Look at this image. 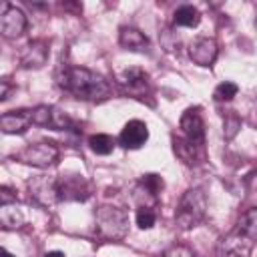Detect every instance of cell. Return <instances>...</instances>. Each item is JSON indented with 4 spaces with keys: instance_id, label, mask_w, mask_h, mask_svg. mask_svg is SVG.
Here are the masks:
<instances>
[{
    "instance_id": "d4e9b609",
    "label": "cell",
    "mask_w": 257,
    "mask_h": 257,
    "mask_svg": "<svg viewBox=\"0 0 257 257\" xmlns=\"http://www.w3.org/2000/svg\"><path fill=\"white\" fill-rule=\"evenodd\" d=\"M239 128H241V120H239V116H237L235 112L227 114V116H225V137H227V139H233V137L237 135Z\"/></svg>"
},
{
    "instance_id": "4316f807",
    "label": "cell",
    "mask_w": 257,
    "mask_h": 257,
    "mask_svg": "<svg viewBox=\"0 0 257 257\" xmlns=\"http://www.w3.org/2000/svg\"><path fill=\"white\" fill-rule=\"evenodd\" d=\"M10 203H16V193L8 187H0V207H6Z\"/></svg>"
},
{
    "instance_id": "3957f363",
    "label": "cell",
    "mask_w": 257,
    "mask_h": 257,
    "mask_svg": "<svg viewBox=\"0 0 257 257\" xmlns=\"http://www.w3.org/2000/svg\"><path fill=\"white\" fill-rule=\"evenodd\" d=\"M96 233L106 241H120L128 233V213L114 205H102L96 211Z\"/></svg>"
},
{
    "instance_id": "484cf974",
    "label": "cell",
    "mask_w": 257,
    "mask_h": 257,
    "mask_svg": "<svg viewBox=\"0 0 257 257\" xmlns=\"http://www.w3.org/2000/svg\"><path fill=\"white\" fill-rule=\"evenodd\" d=\"M163 257H195V253H193V249H189L187 245H171V247L163 253Z\"/></svg>"
},
{
    "instance_id": "30bf717a",
    "label": "cell",
    "mask_w": 257,
    "mask_h": 257,
    "mask_svg": "<svg viewBox=\"0 0 257 257\" xmlns=\"http://www.w3.org/2000/svg\"><path fill=\"white\" fill-rule=\"evenodd\" d=\"M28 191L30 197L40 203V205H52L58 201V191H56V179L54 177H34L28 181Z\"/></svg>"
},
{
    "instance_id": "7c38bea8",
    "label": "cell",
    "mask_w": 257,
    "mask_h": 257,
    "mask_svg": "<svg viewBox=\"0 0 257 257\" xmlns=\"http://www.w3.org/2000/svg\"><path fill=\"white\" fill-rule=\"evenodd\" d=\"M147 141H149V126H147V122H143V120H139V118L128 120V122L122 126L120 135H118V143H120L124 149H131V151L141 149Z\"/></svg>"
},
{
    "instance_id": "d6986e66",
    "label": "cell",
    "mask_w": 257,
    "mask_h": 257,
    "mask_svg": "<svg viewBox=\"0 0 257 257\" xmlns=\"http://www.w3.org/2000/svg\"><path fill=\"white\" fill-rule=\"evenodd\" d=\"M173 22L177 26H187V28H195L199 22H201V12L191 6V4H183L175 10L173 14Z\"/></svg>"
},
{
    "instance_id": "ba28073f",
    "label": "cell",
    "mask_w": 257,
    "mask_h": 257,
    "mask_svg": "<svg viewBox=\"0 0 257 257\" xmlns=\"http://www.w3.org/2000/svg\"><path fill=\"white\" fill-rule=\"evenodd\" d=\"M26 26H28L26 14L12 4H4L0 16V34L4 38H18L24 34Z\"/></svg>"
},
{
    "instance_id": "277c9868",
    "label": "cell",
    "mask_w": 257,
    "mask_h": 257,
    "mask_svg": "<svg viewBox=\"0 0 257 257\" xmlns=\"http://www.w3.org/2000/svg\"><path fill=\"white\" fill-rule=\"evenodd\" d=\"M58 155H60V151L54 143L40 141V143L24 147L20 153H16L14 159L24 163V165H32V167H38V169H48L58 161Z\"/></svg>"
},
{
    "instance_id": "f546056e",
    "label": "cell",
    "mask_w": 257,
    "mask_h": 257,
    "mask_svg": "<svg viewBox=\"0 0 257 257\" xmlns=\"http://www.w3.org/2000/svg\"><path fill=\"white\" fill-rule=\"evenodd\" d=\"M4 257H14V255H12V253H8V251L4 249Z\"/></svg>"
},
{
    "instance_id": "9c48e42d",
    "label": "cell",
    "mask_w": 257,
    "mask_h": 257,
    "mask_svg": "<svg viewBox=\"0 0 257 257\" xmlns=\"http://www.w3.org/2000/svg\"><path fill=\"white\" fill-rule=\"evenodd\" d=\"M253 241L243 237L239 231L225 235L217 245V257H249Z\"/></svg>"
},
{
    "instance_id": "44dd1931",
    "label": "cell",
    "mask_w": 257,
    "mask_h": 257,
    "mask_svg": "<svg viewBox=\"0 0 257 257\" xmlns=\"http://www.w3.org/2000/svg\"><path fill=\"white\" fill-rule=\"evenodd\" d=\"M163 187H165V183H163L161 175H155V173L145 175V177L141 179V183H139V189L145 191V193L151 195V197H157V195L163 191Z\"/></svg>"
},
{
    "instance_id": "4dcf8cb0",
    "label": "cell",
    "mask_w": 257,
    "mask_h": 257,
    "mask_svg": "<svg viewBox=\"0 0 257 257\" xmlns=\"http://www.w3.org/2000/svg\"><path fill=\"white\" fill-rule=\"evenodd\" d=\"M255 26H257V20H255Z\"/></svg>"
},
{
    "instance_id": "2e32d148",
    "label": "cell",
    "mask_w": 257,
    "mask_h": 257,
    "mask_svg": "<svg viewBox=\"0 0 257 257\" xmlns=\"http://www.w3.org/2000/svg\"><path fill=\"white\" fill-rule=\"evenodd\" d=\"M173 149H175V155H177L183 163H187V165L199 163V161H203V157H205V151H203V149H197L195 145H191V143L185 141L183 137H177V139H175Z\"/></svg>"
},
{
    "instance_id": "4fadbf2b",
    "label": "cell",
    "mask_w": 257,
    "mask_h": 257,
    "mask_svg": "<svg viewBox=\"0 0 257 257\" xmlns=\"http://www.w3.org/2000/svg\"><path fill=\"white\" fill-rule=\"evenodd\" d=\"M219 54V46L213 38H195L189 44V56L199 66H211Z\"/></svg>"
},
{
    "instance_id": "83f0119b",
    "label": "cell",
    "mask_w": 257,
    "mask_h": 257,
    "mask_svg": "<svg viewBox=\"0 0 257 257\" xmlns=\"http://www.w3.org/2000/svg\"><path fill=\"white\" fill-rule=\"evenodd\" d=\"M8 90H10V86H8V80H2V92H0V100H2V102L8 98Z\"/></svg>"
},
{
    "instance_id": "603a6c76",
    "label": "cell",
    "mask_w": 257,
    "mask_h": 257,
    "mask_svg": "<svg viewBox=\"0 0 257 257\" xmlns=\"http://www.w3.org/2000/svg\"><path fill=\"white\" fill-rule=\"evenodd\" d=\"M135 219H137V225H139L141 229H151V227L155 225V221H157L155 207H139Z\"/></svg>"
},
{
    "instance_id": "f1b7e54d",
    "label": "cell",
    "mask_w": 257,
    "mask_h": 257,
    "mask_svg": "<svg viewBox=\"0 0 257 257\" xmlns=\"http://www.w3.org/2000/svg\"><path fill=\"white\" fill-rule=\"evenodd\" d=\"M44 257H64V253H62V251H50V253H46Z\"/></svg>"
},
{
    "instance_id": "5b68a950",
    "label": "cell",
    "mask_w": 257,
    "mask_h": 257,
    "mask_svg": "<svg viewBox=\"0 0 257 257\" xmlns=\"http://www.w3.org/2000/svg\"><path fill=\"white\" fill-rule=\"evenodd\" d=\"M179 128H181V137L185 141H189L191 145H195L197 149L205 151V120L199 112V108L191 106L181 114L179 120Z\"/></svg>"
},
{
    "instance_id": "8fae6325",
    "label": "cell",
    "mask_w": 257,
    "mask_h": 257,
    "mask_svg": "<svg viewBox=\"0 0 257 257\" xmlns=\"http://www.w3.org/2000/svg\"><path fill=\"white\" fill-rule=\"evenodd\" d=\"M48 42L46 40H32L28 42L22 52H20V64L22 68H28V70H36V68H42L48 60Z\"/></svg>"
},
{
    "instance_id": "6da1fadb",
    "label": "cell",
    "mask_w": 257,
    "mask_h": 257,
    "mask_svg": "<svg viewBox=\"0 0 257 257\" xmlns=\"http://www.w3.org/2000/svg\"><path fill=\"white\" fill-rule=\"evenodd\" d=\"M56 82L62 90L70 92L78 100L100 102L110 94L108 80L84 66H60V70L56 72Z\"/></svg>"
},
{
    "instance_id": "7402d4cb",
    "label": "cell",
    "mask_w": 257,
    "mask_h": 257,
    "mask_svg": "<svg viewBox=\"0 0 257 257\" xmlns=\"http://www.w3.org/2000/svg\"><path fill=\"white\" fill-rule=\"evenodd\" d=\"M237 90H239V86H237L235 82L225 80V82H221V84L215 88L213 98H215L217 102H229V100H231V98L237 94Z\"/></svg>"
},
{
    "instance_id": "5bb4252c",
    "label": "cell",
    "mask_w": 257,
    "mask_h": 257,
    "mask_svg": "<svg viewBox=\"0 0 257 257\" xmlns=\"http://www.w3.org/2000/svg\"><path fill=\"white\" fill-rule=\"evenodd\" d=\"M32 124V110L22 108V110H10L0 116V128L6 135H22L26 128Z\"/></svg>"
},
{
    "instance_id": "ffe728a7",
    "label": "cell",
    "mask_w": 257,
    "mask_h": 257,
    "mask_svg": "<svg viewBox=\"0 0 257 257\" xmlns=\"http://www.w3.org/2000/svg\"><path fill=\"white\" fill-rule=\"evenodd\" d=\"M88 147H90V151L96 153V155H110L112 149H114V141H112V137L98 133V135H92V137L88 139Z\"/></svg>"
},
{
    "instance_id": "e0dca14e",
    "label": "cell",
    "mask_w": 257,
    "mask_h": 257,
    "mask_svg": "<svg viewBox=\"0 0 257 257\" xmlns=\"http://www.w3.org/2000/svg\"><path fill=\"white\" fill-rule=\"evenodd\" d=\"M120 84H124L131 92H141L149 86V76L145 70L141 68H126L122 74H120Z\"/></svg>"
},
{
    "instance_id": "ac0fdd59",
    "label": "cell",
    "mask_w": 257,
    "mask_h": 257,
    "mask_svg": "<svg viewBox=\"0 0 257 257\" xmlns=\"http://www.w3.org/2000/svg\"><path fill=\"white\" fill-rule=\"evenodd\" d=\"M235 231H239L243 237H247V239L253 241V243L257 241V207L245 211V213L239 217Z\"/></svg>"
},
{
    "instance_id": "9a60e30c",
    "label": "cell",
    "mask_w": 257,
    "mask_h": 257,
    "mask_svg": "<svg viewBox=\"0 0 257 257\" xmlns=\"http://www.w3.org/2000/svg\"><path fill=\"white\" fill-rule=\"evenodd\" d=\"M118 44L126 50H145L149 46V38L135 26H122L118 32Z\"/></svg>"
},
{
    "instance_id": "7a4b0ae2",
    "label": "cell",
    "mask_w": 257,
    "mask_h": 257,
    "mask_svg": "<svg viewBox=\"0 0 257 257\" xmlns=\"http://www.w3.org/2000/svg\"><path fill=\"white\" fill-rule=\"evenodd\" d=\"M205 213H207V197L203 189L195 187L183 193L179 207L175 211V223L181 229H193L205 219Z\"/></svg>"
},
{
    "instance_id": "52a82bcc",
    "label": "cell",
    "mask_w": 257,
    "mask_h": 257,
    "mask_svg": "<svg viewBox=\"0 0 257 257\" xmlns=\"http://www.w3.org/2000/svg\"><path fill=\"white\" fill-rule=\"evenodd\" d=\"M32 110V124H40V126H48V128H54V131H64V128H70L72 120L70 116L56 108V106H48V104H40L36 108H30Z\"/></svg>"
},
{
    "instance_id": "8992f818",
    "label": "cell",
    "mask_w": 257,
    "mask_h": 257,
    "mask_svg": "<svg viewBox=\"0 0 257 257\" xmlns=\"http://www.w3.org/2000/svg\"><path fill=\"white\" fill-rule=\"evenodd\" d=\"M58 201H86L90 195L88 183L82 175H64L56 179Z\"/></svg>"
},
{
    "instance_id": "cb8c5ba5",
    "label": "cell",
    "mask_w": 257,
    "mask_h": 257,
    "mask_svg": "<svg viewBox=\"0 0 257 257\" xmlns=\"http://www.w3.org/2000/svg\"><path fill=\"white\" fill-rule=\"evenodd\" d=\"M20 221H22V219H20V215L16 213V209H10V205H6V207H2V209H0V223H2V227H4V229L20 227V225H18Z\"/></svg>"
}]
</instances>
